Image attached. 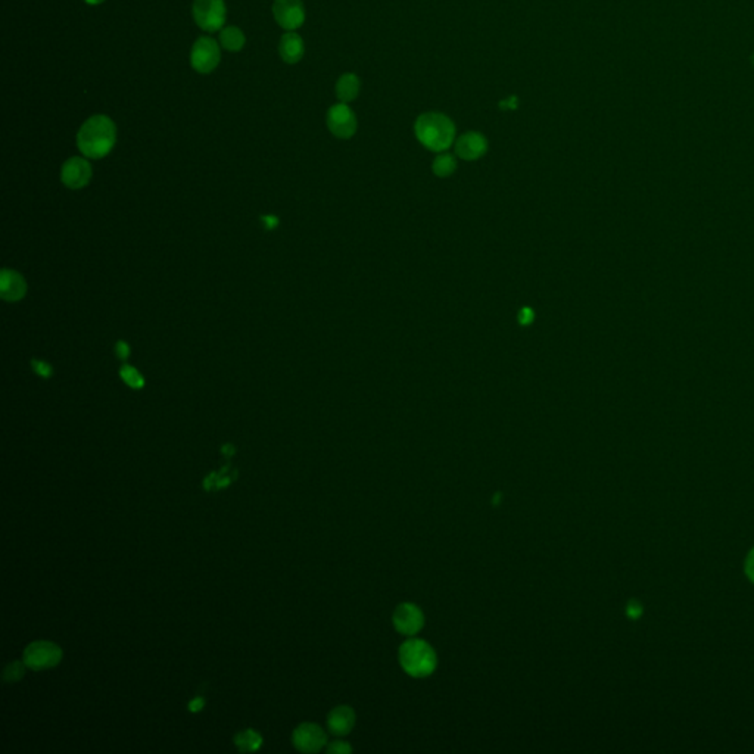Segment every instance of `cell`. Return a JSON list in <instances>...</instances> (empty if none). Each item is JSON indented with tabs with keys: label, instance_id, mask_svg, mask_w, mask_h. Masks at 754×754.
<instances>
[{
	"label": "cell",
	"instance_id": "obj_1",
	"mask_svg": "<svg viewBox=\"0 0 754 754\" xmlns=\"http://www.w3.org/2000/svg\"><path fill=\"white\" fill-rule=\"evenodd\" d=\"M117 142V127L106 115H93L81 126L77 145L87 158L101 160L113 151Z\"/></svg>",
	"mask_w": 754,
	"mask_h": 754
},
{
	"label": "cell",
	"instance_id": "obj_9",
	"mask_svg": "<svg viewBox=\"0 0 754 754\" xmlns=\"http://www.w3.org/2000/svg\"><path fill=\"white\" fill-rule=\"evenodd\" d=\"M394 626L399 632V634L413 637L421 630L425 625V616L423 612L412 603H403L399 604L394 612Z\"/></svg>",
	"mask_w": 754,
	"mask_h": 754
},
{
	"label": "cell",
	"instance_id": "obj_4",
	"mask_svg": "<svg viewBox=\"0 0 754 754\" xmlns=\"http://www.w3.org/2000/svg\"><path fill=\"white\" fill-rule=\"evenodd\" d=\"M193 18L197 27L206 32L221 30L226 22L224 0H193Z\"/></svg>",
	"mask_w": 754,
	"mask_h": 754
},
{
	"label": "cell",
	"instance_id": "obj_23",
	"mask_svg": "<svg viewBox=\"0 0 754 754\" xmlns=\"http://www.w3.org/2000/svg\"><path fill=\"white\" fill-rule=\"evenodd\" d=\"M352 748L351 746L348 744V742L345 741H334L331 744L327 747V753H336V754H345V753H351Z\"/></svg>",
	"mask_w": 754,
	"mask_h": 754
},
{
	"label": "cell",
	"instance_id": "obj_3",
	"mask_svg": "<svg viewBox=\"0 0 754 754\" xmlns=\"http://www.w3.org/2000/svg\"><path fill=\"white\" fill-rule=\"evenodd\" d=\"M399 663L414 678H425L436 669V652L423 639H407L399 648Z\"/></svg>",
	"mask_w": 754,
	"mask_h": 754
},
{
	"label": "cell",
	"instance_id": "obj_10",
	"mask_svg": "<svg viewBox=\"0 0 754 754\" xmlns=\"http://www.w3.org/2000/svg\"><path fill=\"white\" fill-rule=\"evenodd\" d=\"M293 746L302 753H317L326 746L327 737L316 724H302L293 731Z\"/></svg>",
	"mask_w": 754,
	"mask_h": 754
},
{
	"label": "cell",
	"instance_id": "obj_24",
	"mask_svg": "<svg viewBox=\"0 0 754 754\" xmlns=\"http://www.w3.org/2000/svg\"><path fill=\"white\" fill-rule=\"evenodd\" d=\"M626 615H628L630 619H638V617H641V615H642V606H641L638 601H635V600L629 601L628 606H626Z\"/></svg>",
	"mask_w": 754,
	"mask_h": 754
},
{
	"label": "cell",
	"instance_id": "obj_30",
	"mask_svg": "<svg viewBox=\"0 0 754 754\" xmlns=\"http://www.w3.org/2000/svg\"><path fill=\"white\" fill-rule=\"evenodd\" d=\"M230 448H231V447H223V452H227L229 456H231V454L235 452V450H230Z\"/></svg>",
	"mask_w": 754,
	"mask_h": 754
},
{
	"label": "cell",
	"instance_id": "obj_6",
	"mask_svg": "<svg viewBox=\"0 0 754 754\" xmlns=\"http://www.w3.org/2000/svg\"><path fill=\"white\" fill-rule=\"evenodd\" d=\"M221 59L218 43L213 37H199L191 52V65L199 74L213 72Z\"/></svg>",
	"mask_w": 754,
	"mask_h": 754
},
{
	"label": "cell",
	"instance_id": "obj_22",
	"mask_svg": "<svg viewBox=\"0 0 754 754\" xmlns=\"http://www.w3.org/2000/svg\"><path fill=\"white\" fill-rule=\"evenodd\" d=\"M517 320H519V323L522 325V326H529V325H532V323H534V320H535L534 309L529 308V307H523V308L519 311Z\"/></svg>",
	"mask_w": 754,
	"mask_h": 754
},
{
	"label": "cell",
	"instance_id": "obj_18",
	"mask_svg": "<svg viewBox=\"0 0 754 754\" xmlns=\"http://www.w3.org/2000/svg\"><path fill=\"white\" fill-rule=\"evenodd\" d=\"M235 744L242 753H252L262 746V737L257 731L245 729L235 737Z\"/></svg>",
	"mask_w": 754,
	"mask_h": 754
},
{
	"label": "cell",
	"instance_id": "obj_14",
	"mask_svg": "<svg viewBox=\"0 0 754 754\" xmlns=\"http://www.w3.org/2000/svg\"><path fill=\"white\" fill-rule=\"evenodd\" d=\"M356 725V712L349 706H338L329 713L327 726L331 734L347 735Z\"/></svg>",
	"mask_w": 754,
	"mask_h": 754
},
{
	"label": "cell",
	"instance_id": "obj_13",
	"mask_svg": "<svg viewBox=\"0 0 754 754\" xmlns=\"http://www.w3.org/2000/svg\"><path fill=\"white\" fill-rule=\"evenodd\" d=\"M27 292V283L19 273L14 270H3L0 274V295L9 302L19 301Z\"/></svg>",
	"mask_w": 754,
	"mask_h": 754
},
{
	"label": "cell",
	"instance_id": "obj_27",
	"mask_svg": "<svg viewBox=\"0 0 754 754\" xmlns=\"http://www.w3.org/2000/svg\"><path fill=\"white\" fill-rule=\"evenodd\" d=\"M202 707H204V700L201 697H197V698H195L193 702H191V704H188V710L199 712V710H202Z\"/></svg>",
	"mask_w": 754,
	"mask_h": 754
},
{
	"label": "cell",
	"instance_id": "obj_26",
	"mask_svg": "<svg viewBox=\"0 0 754 754\" xmlns=\"http://www.w3.org/2000/svg\"><path fill=\"white\" fill-rule=\"evenodd\" d=\"M746 574L748 576V579L751 582H754V548L748 552L747 560H746Z\"/></svg>",
	"mask_w": 754,
	"mask_h": 754
},
{
	"label": "cell",
	"instance_id": "obj_11",
	"mask_svg": "<svg viewBox=\"0 0 754 754\" xmlns=\"http://www.w3.org/2000/svg\"><path fill=\"white\" fill-rule=\"evenodd\" d=\"M62 183L70 188L84 187L92 179V167L87 160L74 157L66 161L61 173Z\"/></svg>",
	"mask_w": 754,
	"mask_h": 754
},
{
	"label": "cell",
	"instance_id": "obj_15",
	"mask_svg": "<svg viewBox=\"0 0 754 754\" xmlns=\"http://www.w3.org/2000/svg\"><path fill=\"white\" fill-rule=\"evenodd\" d=\"M279 53L280 58L286 64H298L304 58L305 53V44L302 37L296 35L295 31H287L280 39Z\"/></svg>",
	"mask_w": 754,
	"mask_h": 754
},
{
	"label": "cell",
	"instance_id": "obj_28",
	"mask_svg": "<svg viewBox=\"0 0 754 754\" xmlns=\"http://www.w3.org/2000/svg\"><path fill=\"white\" fill-rule=\"evenodd\" d=\"M128 352H130V351H128V347L126 345V343H124V342H118V345H117V354H118V356H119L121 358H126V357L128 356Z\"/></svg>",
	"mask_w": 754,
	"mask_h": 754
},
{
	"label": "cell",
	"instance_id": "obj_16",
	"mask_svg": "<svg viewBox=\"0 0 754 754\" xmlns=\"http://www.w3.org/2000/svg\"><path fill=\"white\" fill-rule=\"evenodd\" d=\"M360 88H361L360 77L354 72H347L340 75L336 83V97L342 104H349L358 97Z\"/></svg>",
	"mask_w": 754,
	"mask_h": 754
},
{
	"label": "cell",
	"instance_id": "obj_8",
	"mask_svg": "<svg viewBox=\"0 0 754 754\" xmlns=\"http://www.w3.org/2000/svg\"><path fill=\"white\" fill-rule=\"evenodd\" d=\"M273 15L282 28L295 31L305 22V8L302 0H274Z\"/></svg>",
	"mask_w": 754,
	"mask_h": 754
},
{
	"label": "cell",
	"instance_id": "obj_2",
	"mask_svg": "<svg viewBox=\"0 0 754 754\" xmlns=\"http://www.w3.org/2000/svg\"><path fill=\"white\" fill-rule=\"evenodd\" d=\"M417 140L432 152H443L452 146L456 139V124L445 114L425 113L417 117L414 124Z\"/></svg>",
	"mask_w": 754,
	"mask_h": 754
},
{
	"label": "cell",
	"instance_id": "obj_12",
	"mask_svg": "<svg viewBox=\"0 0 754 754\" xmlns=\"http://www.w3.org/2000/svg\"><path fill=\"white\" fill-rule=\"evenodd\" d=\"M487 152V140L478 131H467L456 140V153L464 161H476Z\"/></svg>",
	"mask_w": 754,
	"mask_h": 754
},
{
	"label": "cell",
	"instance_id": "obj_20",
	"mask_svg": "<svg viewBox=\"0 0 754 754\" xmlns=\"http://www.w3.org/2000/svg\"><path fill=\"white\" fill-rule=\"evenodd\" d=\"M26 666L27 664L24 661H12L9 663L5 672H3V679L5 682H17L19 681L22 676L26 675Z\"/></svg>",
	"mask_w": 754,
	"mask_h": 754
},
{
	"label": "cell",
	"instance_id": "obj_25",
	"mask_svg": "<svg viewBox=\"0 0 754 754\" xmlns=\"http://www.w3.org/2000/svg\"><path fill=\"white\" fill-rule=\"evenodd\" d=\"M32 365H35V370H36L39 374L44 376V377H49V376L52 374V367H50V365H49L48 362H44V361H32Z\"/></svg>",
	"mask_w": 754,
	"mask_h": 754
},
{
	"label": "cell",
	"instance_id": "obj_7",
	"mask_svg": "<svg viewBox=\"0 0 754 754\" xmlns=\"http://www.w3.org/2000/svg\"><path fill=\"white\" fill-rule=\"evenodd\" d=\"M326 123L330 133L338 139H351L357 133L358 121L348 104H336L327 110Z\"/></svg>",
	"mask_w": 754,
	"mask_h": 754
},
{
	"label": "cell",
	"instance_id": "obj_19",
	"mask_svg": "<svg viewBox=\"0 0 754 754\" xmlns=\"http://www.w3.org/2000/svg\"><path fill=\"white\" fill-rule=\"evenodd\" d=\"M432 170L438 177H450L457 170V161L451 153H439L432 164Z\"/></svg>",
	"mask_w": 754,
	"mask_h": 754
},
{
	"label": "cell",
	"instance_id": "obj_17",
	"mask_svg": "<svg viewBox=\"0 0 754 754\" xmlns=\"http://www.w3.org/2000/svg\"><path fill=\"white\" fill-rule=\"evenodd\" d=\"M245 35L238 27H226L220 32V43L229 52H239L245 46Z\"/></svg>",
	"mask_w": 754,
	"mask_h": 754
},
{
	"label": "cell",
	"instance_id": "obj_5",
	"mask_svg": "<svg viewBox=\"0 0 754 754\" xmlns=\"http://www.w3.org/2000/svg\"><path fill=\"white\" fill-rule=\"evenodd\" d=\"M62 660V650L50 641H36L24 651V663L32 670L55 668Z\"/></svg>",
	"mask_w": 754,
	"mask_h": 754
},
{
	"label": "cell",
	"instance_id": "obj_29",
	"mask_svg": "<svg viewBox=\"0 0 754 754\" xmlns=\"http://www.w3.org/2000/svg\"><path fill=\"white\" fill-rule=\"evenodd\" d=\"M88 5H101L104 0H86Z\"/></svg>",
	"mask_w": 754,
	"mask_h": 754
},
{
	"label": "cell",
	"instance_id": "obj_21",
	"mask_svg": "<svg viewBox=\"0 0 754 754\" xmlns=\"http://www.w3.org/2000/svg\"><path fill=\"white\" fill-rule=\"evenodd\" d=\"M121 376H123V379L131 387H136V389H139V387L143 386V377L139 374V371L136 369L130 367V365H124V367L121 369Z\"/></svg>",
	"mask_w": 754,
	"mask_h": 754
}]
</instances>
